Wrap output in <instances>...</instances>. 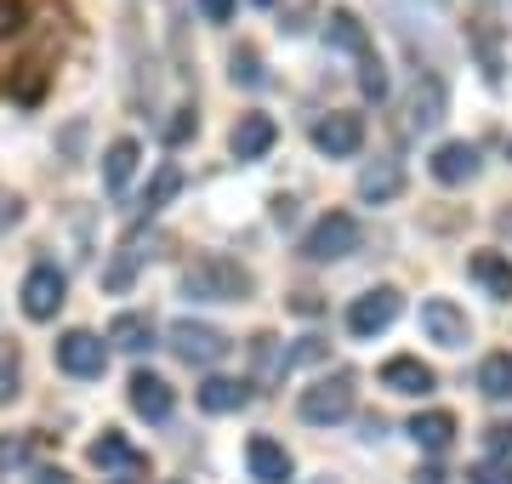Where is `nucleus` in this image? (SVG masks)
I'll return each instance as SVG.
<instances>
[{"instance_id":"1","label":"nucleus","mask_w":512,"mask_h":484,"mask_svg":"<svg viewBox=\"0 0 512 484\" xmlns=\"http://www.w3.org/2000/svg\"><path fill=\"white\" fill-rule=\"evenodd\" d=\"M251 291H256L251 268H239L228 257H205L183 274V297H194V302H245Z\"/></svg>"},{"instance_id":"2","label":"nucleus","mask_w":512,"mask_h":484,"mask_svg":"<svg viewBox=\"0 0 512 484\" xmlns=\"http://www.w3.org/2000/svg\"><path fill=\"white\" fill-rule=\"evenodd\" d=\"M359 240H365L359 217H353V211H330V217H319V223L308 228L302 257H308V262H342V257L359 251Z\"/></svg>"},{"instance_id":"3","label":"nucleus","mask_w":512,"mask_h":484,"mask_svg":"<svg viewBox=\"0 0 512 484\" xmlns=\"http://www.w3.org/2000/svg\"><path fill=\"white\" fill-rule=\"evenodd\" d=\"M302 422H313V428H330V422H342V416H353V371H336V376H319L308 393H302Z\"/></svg>"},{"instance_id":"4","label":"nucleus","mask_w":512,"mask_h":484,"mask_svg":"<svg viewBox=\"0 0 512 484\" xmlns=\"http://www.w3.org/2000/svg\"><path fill=\"white\" fill-rule=\"evenodd\" d=\"M228 336L217 331V325H200V319H177L171 325V354L183 359V365H217V359H228Z\"/></svg>"},{"instance_id":"5","label":"nucleus","mask_w":512,"mask_h":484,"mask_svg":"<svg viewBox=\"0 0 512 484\" xmlns=\"http://www.w3.org/2000/svg\"><path fill=\"white\" fill-rule=\"evenodd\" d=\"M399 308H404L399 291H393V285H376V291H365V297H359V302L348 308V331L370 342V336H382L387 325L399 319Z\"/></svg>"},{"instance_id":"6","label":"nucleus","mask_w":512,"mask_h":484,"mask_svg":"<svg viewBox=\"0 0 512 484\" xmlns=\"http://www.w3.org/2000/svg\"><path fill=\"white\" fill-rule=\"evenodd\" d=\"M421 331H427V342H439V348H467L473 342V325H467V314L450 297L421 302Z\"/></svg>"},{"instance_id":"7","label":"nucleus","mask_w":512,"mask_h":484,"mask_svg":"<svg viewBox=\"0 0 512 484\" xmlns=\"http://www.w3.org/2000/svg\"><path fill=\"white\" fill-rule=\"evenodd\" d=\"M63 302H69V280H63V268H52V262L29 268V280H23V314H29V319H52Z\"/></svg>"},{"instance_id":"8","label":"nucleus","mask_w":512,"mask_h":484,"mask_svg":"<svg viewBox=\"0 0 512 484\" xmlns=\"http://www.w3.org/2000/svg\"><path fill=\"white\" fill-rule=\"evenodd\" d=\"M57 365L69 376H103V365H109V342L92 331H69L57 336Z\"/></svg>"},{"instance_id":"9","label":"nucleus","mask_w":512,"mask_h":484,"mask_svg":"<svg viewBox=\"0 0 512 484\" xmlns=\"http://www.w3.org/2000/svg\"><path fill=\"white\" fill-rule=\"evenodd\" d=\"M359 143H365V120H359V114H325V120L313 126V149L330 154V160L359 154Z\"/></svg>"},{"instance_id":"10","label":"nucleus","mask_w":512,"mask_h":484,"mask_svg":"<svg viewBox=\"0 0 512 484\" xmlns=\"http://www.w3.org/2000/svg\"><path fill=\"white\" fill-rule=\"evenodd\" d=\"M245 467H251L256 484H291V450L279 445V439H268V433H256L251 445H245Z\"/></svg>"},{"instance_id":"11","label":"nucleus","mask_w":512,"mask_h":484,"mask_svg":"<svg viewBox=\"0 0 512 484\" xmlns=\"http://www.w3.org/2000/svg\"><path fill=\"white\" fill-rule=\"evenodd\" d=\"M427 171H433L444 188L473 183V177H478V149H473V143H439L433 160H427Z\"/></svg>"},{"instance_id":"12","label":"nucleus","mask_w":512,"mask_h":484,"mask_svg":"<svg viewBox=\"0 0 512 484\" xmlns=\"http://www.w3.org/2000/svg\"><path fill=\"white\" fill-rule=\"evenodd\" d=\"M131 410L137 416H148V422H165L171 410H177V393H171V382L154 371H137L131 376Z\"/></svg>"},{"instance_id":"13","label":"nucleus","mask_w":512,"mask_h":484,"mask_svg":"<svg viewBox=\"0 0 512 484\" xmlns=\"http://www.w3.org/2000/svg\"><path fill=\"white\" fill-rule=\"evenodd\" d=\"M274 137H279L274 114H239V126H234V137H228V149H234V160H262V154L274 149Z\"/></svg>"},{"instance_id":"14","label":"nucleus","mask_w":512,"mask_h":484,"mask_svg":"<svg viewBox=\"0 0 512 484\" xmlns=\"http://www.w3.org/2000/svg\"><path fill=\"white\" fill-rule=\"evenodd\" d=\"M410 439H416L427 456H444V450L456 445V416H450V410H421L416 422H410Z\"/></svg>"},{"instance_id":"15","label":"nucleus","mask_w":512,"mask_h":484,"mask_svg":"<svg viewBox=\"0 0 512 484\" xmlns=\"http://www.w3.org/2000/svg\"><path fill=\"white\" fill-rule=\"evenodd\" d=\"M245 405H251V382H239V376H205L200 410H211V416H228V410H245Z\"/></svg>"},{"instance_id":"16","label":"nucleus","mask_w":512,"mask_h":484,"mask_svg":"<svg viewBox=\"0 0 512 484\" xmlns=\"http://www.w3.org/2000/svg\"><path fill=\"white\" fill-rule=\"evenodd\" d=\"M444 109H450V97H444V80H439V75L416 80V97H410V126H416V131H433V126L444 120Z\"/></svg>"},{"instance_id":"17","label":"nucleus","mask_w":512,"mask_h":484,"mask_svg":"<svg viewBox=\"0 0 512 484\" xmlns=\"http://www.w3.org/2000/svg\"><path fill=\"white\" fill-rule=\"evenodd\" d=\"M433 382H439V376L427 371L421 359H410V354H399V359H387L382 365V388H393V393H433Z\"/></svg>"},{"instance_id":"18","label":"nucleus","mask_w":512,"mask_h":484,"mask_svg":"<svg viewBox=\"0 0 512 484\" xmlns=\"http://www.w3.org/2000/svg\"><path fill=\"white\" fill-rule=\"evenodd\" d=\"M86 456H92V467H103V473H109V467H126V473H143V450H131L126 439H120V433L114 428H103V439H92V450H86Z\"/></svg>"},{"instance_id":"19","label":"nucleus","mask_w":512,"mask_h":484,"mask_svg":"<svg viewBox=\"0 0 512 484\" xmlns=\"http://www.w3.org/2000/svg\"><path fill=\"white\" fill-rule=\"evenodd\" d=\"M325 40L336 46V52H353V57H370V35H365V23L353 18L348 6H336L325 18Z\"/></svg>"},{"instance_id":"20","label":"nucleus","mask_w":512,"mask_h":484,"mask_svg":"<svg viewBox=\"0 0 512 484\" xmlns=\"http://www.w3.org/2000/svg\"><path fill=\"white\" fill-rule=\"evenodd\" d=\"M467 268H473V280L484 285V291H490L495 302H512V262L501 257V251H478V257L467 262Z\"/></svg>"},{"instance_id":"21","label":"nucleus","mask_w":512,"mask_h":484,"mask_svg":"<svg viewBox=\"0 0 512 484\" xmlns=\"http://www.w3.org/2000/svg\"><path fill=\"white\" fill-rule=\"evenodd\" d=\"M399 188H404V171H399V160H376V166H365L359 171V194L365 200H399Z\"/></svg>"},{"instance_id":"22","label":"nucleus","mask_w":512,"mask_h":484,"mask_svg":"<svg viewBox=\"0 0 512 484\" xmlns=\"http://www.w3.org/2000/svg\"><path fill=\"white\" fill-rule=\"evenodd\" d=\"M137 143H131V137H120V143H109V154H103V188H109V194H120V188L131 183V171H137Z\"/></svg>"},{"instance_id":"23","label":"nucleus","mask_w":512,"mask_h":484,"mask_svg":"<svg viewBox=\"0 0 512 484\" xmlns=\"http://www.w3.org/2000/svg\"><path fill=\"white\" fill-rule=\"evenodd\" d=\"M183 194V166H171L165 160L160 171H154V183H148V194H143V217H154V211H165V205Z\"/></svg>"},{"instance_id":"24","label":"nucleus","mask_w":512,"mask_h":484,"mask_svg":"<svg viewBox=\"0 0 512 484\" xmlns=\"http://www.w3.org/2000/svg\"><path fill=\"white\" fill-rule=\"evenodd\" d=\"M109 342L114 348H126V354H143V348H154V325H148L143 314H120L109 325Z\"/></svg>"},{"instance_id":"25","label":"nucleus","mask_w":512,"mask_h":484,"mask_svg":"<svg viewBox=\"0 0 512 484\" xmlns=\"http://www.w3.org/2000/svg\"><path fill=\"white\" fill-rule=\"evenodd\" d=\"M478 393L484 399H512V354H490L478 365Z\"/></svg>"},{"instance_id":"26","label":"nucleus","mask_w":512,"mask_h":484,"mask_svg":"<svg viewBox=\"0 0 512 484\" xmlns=\"http://www.w3.org/2000/svg\"><path fill=\"white\" fill-rule=\"evenodd\" d=\"M143 257H154V251H143V240H126V245H120V257H114V268L103 274V285H109V291H126Z\"/></svg>"},{"instance_id":"27","label":"nucleus","mask_w":512,"mask_h":484,"mask_svg":"<svg viewBox=\"0 0 512 484\" xmlns=\"http://www.w3.org/2000/svg\"><path fill=\"white\" fill-rule=\"evenodd\" d=\"M18 382H23L18 342H0V405H6V399H18Z\"/></svg>"},{"instance_id":"28","label":"nucleus","mask_w":512,"mask_h":484,"mask_svg":"<svg viewBox=\"0 0 512 484\" xmlns=\"http://www.w3.org/2000/svg\"><path fill=\"white\" fill-rule=\"evenodd\" d=\"M228 75H234L239 86H251V92H256V86H268V69H262V57H256L251 46H239V52H234V63H228Z\"/></svg>"},{"instance_id":"29","label":"nucleus","mask_w":512,"mask_h":484,"mask_svg":"<svg viewBox=\"0 0 512 484\" xmlns=\"http://www.w3.org/2000/svg\"><path fill=\"white\" fill-rule=\"evenodd\" d=\"M359 92H365L370 103H382V97H387V69H382V57H365V69H359Z\"/></svg>"},{"instance_id":"30","label":"nucleus","mask_w":512,"mask_h":484,"mask_svg":"<svg viewBox=\"0 0 512 484\" xmlns=\"http://www.w3.org/2000/svg\"><path fill=\"white\" fill-rule=\"evenodd\" d=\"M23 23H29V6H23V0H0V40L23 35Z\"/></svg>"},{"instance_id":"31","label":"nucleus","mask_w":512,"mask_h":484,"mask_svg":"<svg viewBox=\"0 0 512 484\" xmlns=\"http://www.w3.org/2000/svg\"><path fill=\"white\" fill-rule=\"evenodd\" d=\"M29 462V439H12V433H0V467H6V473H12V467H23Z\"/></svg>"},{"instance_id":"32","label":"nucleus","mask_w":512,"mask_h":484,"mask_svg":"<svg viewBox=\"0 0 512 484\" xmlns=\"http://www.w3.org/2000/svg\"><path fill=\"white\" fill-rule=\"evenodd\" d=\"M467 484H512V467L507 462H478V467H467Z\"/></svg>"},{"instance_id":"33","label":"nucleus","mask_w":512,"mask_h":484,"mask_svg":"<svg viewBox=\"0 0 512 484\" xmlns=\"http://www.w3.org/2000/svg\"><path fill=\"white\" fill-rule=\"evenodd\" d=\"M194 131H200V114H194V109H177V120L165 126V143H188Z\"/></svg>"},{"instance_id":"34","label":"nucleus","mask_w":512,"mask_h":484,"mask_svg":"<svg viewBox=\"0 0 512 484\" xmlns=\"http://www.w3.org/2000/svg\"><path fill=\"white\" fill-rule=\"evenodd\" d=\"M484 439H490L495 462H507V467H512V422H495V428H484Z\"/></svg>"},{"instance_id":"35","label":"nucleus","mask_w":512,"mask_h":484,"mask_svg":"<svg viewBox=\"0 0 512 484\" xmlns=\"http://www.w3.org/2000/svg\"><path fill=\"white\" fill-rule=\"evenodd\" d=\"M18 217H23V200H18V194H0V234L18 223Z\"/></svg>"},{"instance_id":"36","label":"nucleus","mask_w":512,"mask_h":484,"mask_svg":"<svg viewBox=\"0 0 512 484\" xmlns=\"http://www.w3.org/2000/svg\"><path fill=\"white\" fill-rule=\"evenodd\" d=\"M200 12L211 23H228V18H234V0H200Z\"/></svg>"},{"instance_id":"37","label":"nucleus","mask_w":512,"mask_h":484,"mask_svg":"<svg viewBox=\"0 0 512 484\" xmlns=\"http://www.w3.org/2000/svg\"><path fill=\"white\" fill-rule=\"evenodd\" d=\"M416 484H450V473H444V467H421Z\"/></svg>"},{"instance_id":"38","label":"nucleus","mask_w":512,"mask_h":484,"mask_svg":"<svg viewBox=\"0 0 512 484\" xmlns=\"http://www.w3.org/2000/svg\"><path fill=\"white\" fill-rule=\"evenodd\" d=\"M35 484H69V473H52V467H40Z\"/></svg>"},{"instance_id":"39","label":"nucleus","mask_w":512,"mask_h":484,"mask_svg":"<svg viewBox=\"0 0 512 484\" xmlns=\"http://www.w3.org/2000/svg\"><path fill=\"white\" fill-rule=\"evenodd\" d=\"M501 228H507V234H512V211H501Z\"/></svg>"},{"instance_id":"40","label":"nucleus","mask_w":512,"mask_h":484,"mask_svg":"<svg viewBox=\"0 0 512 484\" xmlns=\"http://www.w3.org/2000/svg\"><path fill=\"white\" fill-rule=\"evenodd\" d=\"M256 6H274V0H256Z\"/></svg>"},{"instance_id":"41","label":"nucleus","mask_w":512,"mask_h":484,"mask_svg":"<svg viewBox=\"0 0 512 484\" xmlns=\"http://www.w3.org/2000/svg\"><path fill=\"white\" fill-rule=\"evenodd\" d=\"M507 154H512V143H507Z\"/></svg>"}]
</instances>
